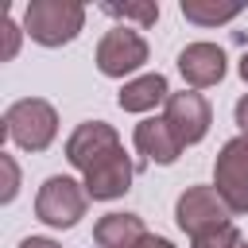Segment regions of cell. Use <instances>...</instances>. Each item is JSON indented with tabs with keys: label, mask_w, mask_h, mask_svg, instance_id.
Wrapping results in <instances>:
<instances>
[{
	"label": "cell",
	"mask_w": 248,
	"mask_h": 248,
	"mask_svg": "<svg viewBox=\"0 0 248 248\" xmlns=\"http://www.w3.org/2000/svg\"><path fill=\"white\" fill-rule=\"evenodd\" d=\"M85 27V4L78 0H31L23 8V35L39 46H66Z\"/></svg>",
	"instance_id": "1"
},
{
	"label": "cell",
	"mask_w": 248,
	"mask_h": 248,
	"mask_svg": "<svg viewBox=\"0 0 248 248\" xmlns=\"http://www.w3.org/2000/svg\"><path fill=\"white\" fill-rule=\"evenodd\" d=\"M4 140H12L19 151H46L58 140V112L43 97H19L4 112Z\"/></svg>",
	"instance_id": "2"
},
{
	"label": "cell",
	"mask_w": 248,
	"mask_h": 248,
	"mask_svg": "<svg viewBox=\"0 0 248 248\" xmlns=\"http://www.w3.org/2000/svg\"><path fill=\"white\" fill-rule=\"evenodd\" d=\"M85 205H89L85 182L70 174H50L35 194V217L50 229H74L85 217Z\"/></svg>",
	"instance_id": "3"
},
{
	"label": "cell",
	"mask_w": 248,
	"mask_h": 248,
	"mask_svg": "<svg viewBox=\"0 0 248 248\" xmlns=\"http://www.w3.org/2000/svg\"><path fill=\"white\" fill-rule=\"evenodd\" d=\"M174 225L194 240L202 232H213L221 225H232V209L213 186H186L174 202Z\"/></svg>",
	"instance_id": "4"
},
{
	"label": "cell",
	"mask_w": 248,
	"mask_h": 248,
	"mask_svg": "<svg viewBox=\"0 0 248 248\" xmlns=\"http://www.w3.org/2000/svg\"><path fill=\"white\" fill-rule=\"evenodd\" d=\"M213 190L232 213H248V136H232L229 143H221L213 159Z\"/></svg>",
	"instance_id": "5"
},
{
	"label": "cell",
	"mask_w": 248,
	"mask_h": 248,
	"mask_svg": "<svg viewBox=\"0 0 248 248\" xmlns=\"http://www.w3.org/2000/svg\"><path fill=\"white\" fill-rule=\"evenodd\" d=\"M147 54H151L147 39H143L136 27L116 23V27H108V31L101 35V43H97V70H101L105 78H128V74H136V70L147 62Z\"/></svg>",
	"instance_id": "6"
},
{
	"label": "cell",
	"mask_w": 248,
	"mask_h": 248,
	"mask_svg": "<svg viewBox=\"0 0 248 248\" xmlns=\"http://www.w3.org/2000/svg\"><path fill=\"white\" fill-rule=\"evenodd\" d=\"M163 116L167 124L174 128V136L182 140V147H194L209 136V124H213V108L209 101L198 93V89H182V93H170L167 105H163Z\"/></svg>",
	"instance_id": "7"
},
{
	"label": "cell",
	"mask_w": 248,
	"mask_h": 248,
	"mask_svg": "<svg viewBox=\"0 0 248 248\" xmlns=\"http://www.w3.org/2000/svg\"><path fill=\"white\" fill-rule=\"evenodd\" d=\"M132 178H136V163H132V155L124 147L108 151L101 163H93L81 174L89 202H116V198H124L132 190Z\"/></svg>",
	"instance_id": "8"
},
{
	"label": "cell",
	"mask_w": 248,
	"mask_h": 248,
	"mask_svg": "<svg viewBox=\"0 0 248 248\" xmlns=\"http://www.w3.org/2000/svg\"><path fill=\"white\" fill-rule=\"evenodd\" d=\"M116 147H124V143H120V132H116L112 124H105V120H81V124L66 136V159H70V167H78L81 174H85L93 163H101L108 151H116Z\"/></svg>",
	"instance_id": "9"
},
{
	"label": "cell",
	"mask_w": 248,
	"mask_h": 248,
	"mask_svg": "<svg viewBox=\"0 0 248 248\" xmlns=\"http://www.w3.org/2000/svg\"><path fill=\"white\" fill-rule=\"evenodd\" d=\"M225 70H229V58H225V50H221L217 43L198 39V43H186V46L178 50V74H182V81H186L190 89H209V85H217V81L225 78Z\"/></svg>",
	"instance_id": "10"
},
{
	"label": "cell",
	"mask_w": 248,
	"mask_h": 248,
	"mask_svg": "<svg viewBox=\"0 0 248 248\" xmlns=\"http://www.w3.org/2000/svg\"><path fill=\"white\" fill-rule=\"evenodd\" d=\"M132 143L147 163H159V167H170L182 155V140L167 124V116H143L136 124V132H132Z\"/></svg>",
	"instance_id": "11"
},
{
	"label": "cell",
	"mask_w": 248,
	"mask_h": 248,
	"mask_svg": "<svg viewBox=\"0 0 248 248\" xmlns=\"http://www.w3.org/2000/svg\"><path fill=\"white\" fill-rule=\"evenodd\" d=\"M147 225L140 213H105L93 225V244L97 248H143L147 244Z\"/></svg>",
	"instance_id": "12"
},
{
	"label": "cell",
	"mask_w": 248,
	"mask_h": 248,
	"mask_svg": "<svg viewBox=\"0 0 248 248\" xmlns=\"http://www.w3.org/2000/svg\"><path fill=\"white\" fill-rule=\"evenodd\" d=\"M167 97H170V85H167V78L155 70V74H140V78H128V81L120 85V93H116V105H120L124 112L147 116L151 108L167 105Z\"/></svg>",
	"instance_id": "13"
},
{
	"label": "cell",
	"mask_w": 248,
	"mask_h": 248,
	"mask_svg": "<svg viewBox=\"0 0 248 248\" xmlns=\"http://www.w3.org/2000/svg\"><path fill=\"white\" fill-rule=\"evenodd\" d=\"M182 19L186 23H198V27H221L229 19H236L244 12L240 0H182L178 4Z\"/></svg>",
	"instance_id": "14"
},
{
	"label": "cell",
	"mask_w": 248,
	"mask_h": 248,
	"mask_svg": "<svg viewBox=\"0 0 248 248\" xmlns=\"http://www.w3.org/2000/svg\"><path fill=\"white\" fill-rule=\"evenodd\" d=\"M101 12L112 16V19H120L124 27L136 23V31H147V27H155V19H159V4H155V0H143V4H101Z\"/></svg>",
	"instance_id": "15"
},
{
	"label": "cell",
	"mask_w": 248,
	"mask_h": 248,
	"mask_svg": "<svg viewBox=\"0 0 248 248\" xmlns=\"http://www.w3.org/2000/svg\"><path fill=\"white\" fill-rule=\"evenodd\" d=\"M240 244H244V236L236 232V225H221V229L202 232V236L190 240V248H240Z\"/></svg>",
	"instance_id": "16"
},
{
	"label": "cell",
	"mask_w": 248,
	"mask_h": 248,
	"mask_svg": "<svg viewBox=\"0 0 248 248\" xmlns=\"http://www.w3.org/2000/svg\"><path fill=\"white\" fill-rule=\"evenodd\" d=\"M0 167L8 170V186H4V194H0V202L8 205V202L19 194V167H16V159H12V155H0Z\"/></svg>",
	"instance_id": "17"
},
{
	"label": "cell",
	"mask_w": 248,
	"mask_h": 248,
	"mask_svg": "<svg viewBox=\"0 0 248 248\" xmlns=\"http://www.w3.org/2000/svg\"><path fill=\"white\" fill-rule=\"evenodd\" d=\"M4 31H8V46H4V58H16V50H19V35H23V27H19L16 19H4Z\"/></svg>",
	"instance_id": "18"
},
{
	"label": "cell",
	"mask_w": 248,
	"mask_h": 248,
	"mask_svg": "<svg viewBox=\"0 0 248 248\" xmlns=\"http://www.w3.org/2000/svg\"><path fill=\"white\" fill-rule=\"evenodd\" d=\"M232 120H236V128H240V136H248V93L232 105Z\"/></svg>",
	"instance_id": "19"
},
{
	"label": "cell",
	"mask_w": 248,
	"mask_h": 248,
	"mask_svg": "<svg viewBox=\"0 0 248 248\" xmlns=\"http://www.w3.org/2000/svg\"><path fill=\"white\" fill-rule=\"evenodd\" d=\"M19 248H62V244L50 236H27V240H19Z\"/></svg>",
	"instance_id": "20"
},
{
	"label": "cell",
	"mask_w": 248,
	"mask_h": 248,
	"mask_svg": "<svg viewBox=\"0 0 248 248\" xmlns=\"http://www.w3.org/2000/svg\"><path fill=\"white\" fill-rule=\"evenodd\" d=\"M143 248H174V244H170L167 236H147V244H143Z\"/></svg>",
	"instance_id": "21"
},
{
	"label": "cell",
	"mask_w": 248,
	"mask_h": 248,
	"mask_svg": "<svg viewBox=\"0 0 248 248\" xmlns=\"http://www.w3.org/2000/svg\"><path fill=\"white\" fill-rule=\"evenodd\" d=\"M236 70H240V78H244V85H248V50L240 54V66H236Z\"/></svg>",
	"instance_id": "22"
},
{
	"label": "cell",
	"mask_w": 248,
	"mask_h": 248,
	"mask_svg": "<svg viewBox=\"0 0 248 248\" xmlns=\"http://www.w3.org/2000/svg\"><path fill=\"white\" fill-rule=\"evenodd\" d=\"M240 248H248V240H244V244H240Z\"/></svg>",
	"instance_id": "23"
}]
</instances>
